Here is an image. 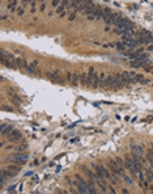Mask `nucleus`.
<instances>
[{"mask_svg":"<svg viewBox=\"0 0 153 194\" xmlns=\"http://www.w3.org/2000/svg\"><path fill=\"white\" fill-rule=\"evenodd\" d=\"M28 161V155L26 154H19V155H15L12 157V163L17 164V165H22L24 163Z\"/></svg>","mask_w":153,"mask_h":194,"instance_id":"f257e3e1","label":"nucleus"},{"mask_svg":"<svg viewBox=\"0 0 153 194\" xmlns=\"http://www.w3.org/2000/svg\"><path fill=\"white\" fill-rule=\"evenodd\" d=\"M130 151L131 154H136V155H144V150L141 146H136V144H131L130 147Z\"/></svg>","mask_w":153,"mask_h":194,"instance_id":"f03ea898","label":"nucleus"},{"mask_svg":"<svg viewBox=\"0 0 153 194\" xmlns=\"http://www.w3.org/2000/svg\"><path fill=\"white\" fill-rule=\"evenodd\" d=\"M9 136L13 139V140H16V142H20V140L22 139V138H21V134H20L17 130H15V129L12 130V133L9 134Z\"/></svg>","mask_w":153,"mask_h":194,"instance_id":"7ed1b4c3","label":"nucleus"},{"mask_svg":"<svg viewBox=\"0 0 153 194\" xmlns=\"http://www.w3.org/2000/svg\"><path fill=\"white\" fill-rule=\"evenodd\" d=\"M122 180H123V181H124L127 185H130V186H131V185L134 184V181H132V180H131V177H128V176L126 175V173L122 176Z\"/></svg>","mask_w":153,"mask_h":194,"instance_id":"20e7f679","label":"nucleus"}]
</instances>
